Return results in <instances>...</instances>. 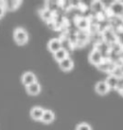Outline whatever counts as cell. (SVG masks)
I'll list each match as a JSON object with an SVG mask.
<instances>
[{"mask_svg": "<svg viewBox=\"0 0 123 130\" xmlns=\"http://www.w3.org/2000/svg\"><path fill=\"white\" fill-rule=\"evenodd\" d=\"M76 130H91V127L90 124H88L86 122H82V123L77 125Z\"/></svg>", "mask_w": 123, "mask_h": 130, "instance_id": "cell-17", "label": "cell"}, {"mask_svg": "<svg viewBox=\"0 0 123 130\" xmlns=\"http://www.w3.org/2000/svg\"><path fill=\"white\" fill-rule=\"evenodd\" d=\"M106 83L108 87L111 89H116V87H117V82H118V78L116 77H115L114 75H111V76H109V77H107L106 80Z\"/></svg>", "mask_w": 123, "mask_h": 130, "instance_id": "cell-12", "label": "cell"}, {"mask_svg": "<svg viewBox=\"0 0 123 130\" xmlns=\"http://www.w3.org/2000/svg\"><path fill=\"white\" fill-rule=\"evenodd\" d=\"M26 90H27V93L29 95H32V96H36L38 94L41 92V85L39 84V82H35L33 84L29 85L26 87Z\"/></svg>", "mask_w": 123, "mask_h": 130, "instance_id": "cell-11", "label": "cell"}, {"mask_svg": "<svg viewBox=\"0 0 123 130\" xmlns=\"http://www.w3.org/2000/svg\"><path fill=\"white\" fill-rule=\"evenodd\" d=\"M46 10L50 11L51 12H53L54 11H56L59 7V2L58 1H47L46 2Z\"/></svg>", "mask_w": 123, "mask_h": 130, "instance_id": "cell-15", "label": "cell"}, {"mask_svg": "<svg viewBox=\"0 0 123 130\" xmlns=\"http://www.w3.org/2000/svg\"><path fill=\"white\" fill-rule=\"evenodd\" d=\"M41 17L44 19V20H49V19H51V18H52L53 12H51L50 11H48V10L44 9V10L41 12Z\"/></svg>", "mask_w": 123, "mask_h": 130, "instance_id": "cell-16", "label": "cell"}, {"mask_svg": "<svg viewBox=\"0 0 123 130\" xmlns=\"http://www.w3.org/2000/svg\"><path fill=\"white\" fill-rule=\"evenodd\" d=\"M123 88V77H118V82H117V87H116V89L118 90H121Z\"/></svg>", "mask_w": 123, "mask_h": 130, "instance_id": "cell-18", "label": "cell"}, {"mask_svg": "<svg viewBox=\"0 0 123 130\" xmlns=\"http://www.w3.org/2000/svg\"><path fill=\"white\" fill-rule=\"evenodd\" d=\"M95 91L97 94L103 96V95H106L110 91V88L107 85L106 81H98L95 85Z\"/></svg>", "mask_w": 123, "mask_h": 130, "instance_id": "cell-7", "label": "cell"}, {"mask_svg": "<svg viewBox=\"0 0 123 130\" xmlns=\"http://www.w3.org/2000/svg\"><path fill=\"white\" fill-rule=\"evenodd\" d=\"M28 32L23 28H17L14 32V39L18 45H24L28 41Z\"/></svg>", "mask_w": 123, "mask_h": 130, "instance_id": "cell-1", "label": "cell"}, {"mask_svg": "<svg viewBox=\"0 0 123 130\" xmlns=\"http://www.w3.org/2000/svg\"><path fill=\"white\" fill-rule=\"evenodd\" d=\"M67 57H68V54H67V52H66V50L65 48L60 49L56 53H54V58L59 63L64 60V59H66Z\"/></svg>", "mask_w": 123, "mask_h": 130, "instance_id": "cell-10", "label": "cell"}, {"mask_svg": "<svg viewBox=\"0 0 123 130\" xmlns=\"http://www.w3.org/2000/svg\"><path fill=\"white\" fill-rule=\"evenodd\" d=\"M89 59H90V62L91 64L98 66L103 61V55L101 53V51L98 49H94L93 51H91V53L90 54V57H89Z\"/></svg>", "mask_w": 123, "mask_h": 130, "instance_id": "cell-2", "label": "cell"}, {"mask_svg": "<svg viewBox=\"0 0 123 130\" xmlns=\"http://www.w3.org/2000/svg\"><path fill=\"white\" fill-rule=\"evenodd\" d=\"M21 1H19V0H4V1H1V5L3 6L5 11H10V12L15 11L16 9L19 7Z\"/></svg>", "mask_w": 123, "mask_h": 130, "instance_id": "cell-3", "label": "cell"}, {"mask_svg": "<svg viewBox=\"0 0 123 130\" xmlns=\"http://www.w3.org/2000/svg\"><path fill=\"white\" fill-rule=\"evenodd\" d=\"M5 12H6V11H5V9L3 8V6H2V5L0 4V18H1V17H3V15L5 14Z\"/></svg>", "mask_w": 123, "mask_h": 130, "instance_id": "cell-19", "label": "cell"}, {"mask_svg": "<svg viewBox=\"0 0 123 130\" xmlns=\"http://www.w3.org/2000/svg\"><path fill=\"white\" fill-rule=\"evenodd\" d=\"M97 67H98L99 70L104 71V72H109V71H114L115 70V67L113 66V64H112L111 62H107V61H104V60Z\"/></svg>", "mask_w": 123, "mask_h": 130, "instance_id": "cell-13", "label": "cell"}, {"mask_svg": "<svg viewBox=\"0 0 123 130\" xmlns=\"http://www.w3.org/2000/svg\"><path fill=\"white\" fill-rule=\"evenodd\" d=\"M21 80H22V83L27 87V86L35 83L37 81V78H36L35 74H33L32 72H26L25 74H23Z\"/></svg>", "mask_w": 123, "mask_h": 130, "instance_id": "cell-4", "label": "cell"}, {"mask_svg": "<svg viewBox=\"0 0 123 130\" xmlns=\"http://www.w3.org/2000/svg\"><path fill=\"white\" fill-rule=\"evenodd\" d=\"M76 25L81 30H87V29L90 27V22L85 17H81V18H79L78 20L76 21Z\"/></svg>", "mask_w": 123, "mask_h": 130, "instance_id": "cell-14", "label": "cell"}, {"mask_svg": "<svg viewBox=\"0 0 123 130\" xmlns=\"http://www.w3.org/2000/svg\"><path fill=\"white\" fill-rule=\"evenodd\" d=\"M54 120H55V114L51 110H44L41 122H42L43 123H50L53 122Z\"/></svg>", "mask_w": 123, "mask_h": 130, "instance_id": "cell-9", "label": "cell"}, {"mask_svg": "<svg viewBox=\"0 0 123 130\" xmlns=\"http://www.w3.org/2000/svg\"><path fill=\"white\" fill-rule=\"evenodd\" d=\"M60 68H61L63 71H65V72H67V71H70V70H72L74 66V63H73V60L70 58L69 57H67L66 59H64L63 61H61L60 63Z\"/></svg>", "mask_w": 123, "mask_h": 130, "instance_id": "cell-6", "label": "cell"}, {"mask_svg": "<svg viewBox=\"0 0 123 130\" xmlns=\"http://www.w3.org/2000/svg\"><path fill=\"white\" fill-rule=\"evenodd\" d=\"M43 112H44V109H42L40 106H35V107L32 108L30 114H31V117H32L33 120H35V121H41V117L43 115Z\"/></svg>", "mask_w": 123, "mask_h": 130, "instance_id": "cell-8", "label": "cell"}, {"mask_svg": "<svg viewBox=\"0 0 123 130\" xmlns=\"http://www.w3.org/2000/svg\"><path fill=\"white\" fill-rule=\"evenodd\" d=\"M119 93L121 94V96H123V88L121 90H119Z\"/></svg>", "mask_w": 123, "mask_h": 130, "instance_id": "cell-20", "label": "cell"}, {"mask_svg": "<svg viewBox=\"0 0 123 130\" xmlns=\"http://www.w3.org/2000/svg\"><path fill=\"white\" fill-rule=\"evenodd\" d=\"M63 48L61 46V40L59 38H52L51 40L48 42V50L51 53H56L60 49Z\"/></svg>", "mask_w": 123, "mask_h": 130, "instance_id": "cell-5", "label": "cell"}]
</instances>
